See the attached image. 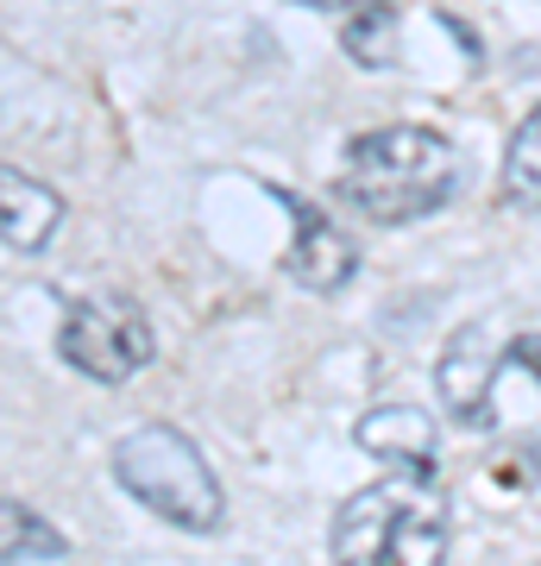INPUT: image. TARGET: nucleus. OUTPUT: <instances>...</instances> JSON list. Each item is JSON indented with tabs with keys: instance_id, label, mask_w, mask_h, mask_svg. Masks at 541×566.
Masks as SVG:
<instances>
[{
	"instance_id": "obj_4",
	"label": "nucleus",
	"mask_w": 541,
	"mask_h": 566,
	"mask_svg": "<svg viewBox=\"0 0 541 566\" xmlns=\"http://www.w3.org/2000/svg\"><path fill=\"white\" fill-rule=\"evenodd\" d=\"M58 353L63 365H76L95 385H126L158 359V334H152V315L126 290H95V296L70 303L58 327Z\"/></svg>"
},
{
	"instance_id": "obj_8",
	"label": "nucleus",
	"mask_w": 541,
	"mask_h": 566,
	"mask_svg": "<svg viewBox=\"0 0 541 566\" xmlns=\"http://www.w3.org/2000/svg\"><path fill=\"white\" fill-rule=\"evenodd\" d=\"M63 227V196L20 164H0V245L44 252Z\"/></svg>"
},
{
	"instance_id": "obj_9",
	"label": "nucleus",
	"mask_w": 541,
	"mask_h": 566,
	"mask_svg": "<svg viewBox=\"0 0 541 566\" xmlns=\"http://www.w3.org/2000/svg\"><path fill=\"white\" fill-rule=\"evenodd\" d=\"M63 547H70V542L44 523L39 510L0 497V566H13V560H58Z\"/></svg>"
},
{
	"instance_id": "obj_6",
	"label": "nucleus",
	"mask_w": 541,
	"mask_h": 566,
	"mask_svg": "<svg viewBox=\"0 0 541 566\" xmlns=\"http://www.w3.org/2000/svg\"><path fill=\"white\" fill-rule=\"evenodd\" d=\"M290 208H296V240H290V252H283V271H290L302 290H315V296L346 290L353 271H360V245L346 240L321 208L296 202V196H290Z\"/></svg>"
},
{
	"instance_id": "obj_7",
	"label": "nucleus",
	"mask_w": 541,
	"mask_h": 566,
	"mask_svg": "<svg viewBox=\"0 0 541 566\" xmlns=\"http://www.w3.org/2000/svg\"><path fill=\"white\" fill-rule=\"evenodd\" d=\"M353 441L384 460V472H441V447H435V416L416 403H384L360 416Z\"/></svg>"
},
{
	"instance_id": "obj_3",
	"label": "nucleus",
	"mask_w": 541,
	"mask_h": 566,
	"mask_svg": "<svg viewBox=\"0 0 541 566\" xmlns=\"http://www.w3.org/2000/svg\"><path fill=\"white\" fill-rule=\"evenodd\" d=\"M114 479L133 504H145L152 516L189 528V535H215L227 523V497L201 460V447L170 422L126 428L114 441Z\"/></svg>"
},
{
	"instance_id": "obj_2",
	"label": "nucleus",
	"mask_w": 541,
	"mask_h": 566,
	"mask_svg": "<svg viewBox=\"0 0 541 566\" xmlns=\"http://www.w3.org/2000/svg\"><path fill=\"white\" fill-rule=\"evenodd\" d=\"M447 491L441 472H384L334 516V566H441Z\"/></svg>"
},
{
	"instance_id": "obj_10",
	"label": "nucleus",
	"mask_w": 541,
	"mask_h": 566,
	"mask_svg": "<svg viewBox=\"0 0 541 566\" xmlns=\"http://www.w3.org/2000/svg\"><path fill=\"white\" fill-rule=\"evenodd\" d=\"M503 202L541 208V107L510 133V151H503Z\"/></svg>"
},
{
	"instance_id": "obj_11",
	"label": "nucleus",
	"mask_w": 541,
	"mask_h": 566,
	"mask_svg": "<svg viewBox=\"0 0 541 566\" xmlns=\"http://www.w3.org/2000/svg\"><path fill=\"white\" fill-rule=\"evenodd\" d=\"M346 57L365 63V70H384V63H397V13L391 7H360V13H346Z\"/></svg>"
},
{
	"instance_id": "obj_12",
	"label": "nucleus",
	"mask_w": 541,
	"mask_h": 566,
	"mask_svg": "<svg viewBox=\"0 0 541 566\" xmlns=\"http://www.w3.org/2000/svg\"><path fill=\"white\" fill-rule=\"evenodd\" d=\"M296 7H321V13H360V7H391V0H296Z\"/></svg>"
},
{
	"instance_id": "obj_1",
	"label": "nucleus",
	"mask_w": 541,
	"mask_h": 566,
	"mask_svg": "<svg viewBox=\"0 0 541 566\" xmlns=\"http://www.w3.org/2000/svg\"><path fill=\"white\" fill-rule=\"evenodd\" d=\"M460 151L435 126H372L346 145L341 196L378 227H409L454 202Z\"/></svg>"
},
{
	"instance_id": "obj_5",
	"label": "nucleus",
	"mask_w": 541,
	"mask_h": 566,
	"mask_svg": "<svg viewBox=\"0 0 541 566\" xmlns=\"http://www.w3.org/2000/svg\"><path fill=\"white\" fill-rule=\"evenodd\" d=\"M503 353L498 334L485 322H466L454 340H447L441 365H435V385H441V403L454 409V422L466 428H491L498 422V409H491V385H498V371H503Z\"/></svg>"
}]
</instances>
